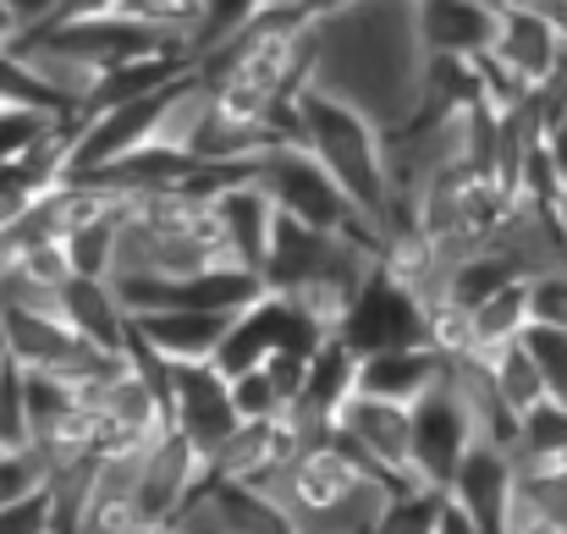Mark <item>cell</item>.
<instances>
[{
    "label": "cell",
    "instance_id": "6da1fadb",
    "mask_svg": "<svg viewBox=\"0 0 567 534\" xmlns=\"http://www.w3.org/2000/svg\"><path fill=\"white\" fill-rule=\"evenodd\" d=\"M424 66L413 0H353L320 17L309 89L364 111L380 133H402L424 105Z\"/></svg>",
    "mask_w": 567,
    "mask_h": 534
},
{
    "label": "cell",
    "instance_id": "7a4b0ae2",
    "mask_svg": "<svg viewBox=\"0 0 567 534\" xmlns=\"http://www.w3.org/2000/svg\"><path fill=\"white\" fill-rule=\"evenodd\" d=\"M298 138L320 155V166L342 182V193L364 209V220L385 237L391 204H396L385 133L364 111H353V105H342V100H331L320 89H303L298 94Z\"/></svg>",
    "mask_w": 567,
    "mask_h": 534
},
{
    "label": "cell",
    "instance_id": "3957f363",
    "mask_svg": "<svg viewBox=\"0 0 567 534\" xmlns=\"http://www.w3.org/2000/svg\"><path fill=\"white\" fill-rule=\"evenodd\" d=\"M259 182L276 193V204H281V215H292V220H303V226H320V232H348V237H370L385 248V237H380L375 226L364 220V209L342 193V182L331 177L326 166H320V155L309 150V144H276L259 166Z\"/></svg>",
    "mask_w": 567,
    "mask_h": 534
},
{
    "label": "cell",
    "instance_id": "277c9868",
    "mask_svg": "<svg viewBox=\"0 0 567 534\" xmlns=\"http://www.w3.org/2000/svg\"><path fill=\"white\" fill-rule=\"evenodd\" d=\"M337 441H342L370 474H380L385 485H396V491L424 485L419 469H413V408L359 391V397L337 413Z\"/></svg>",
    "mask_w": 567,
    "mask_h": 534
},
{
    "label": "cell",
    "instance_id": "5b68a950",
    "mask_svg": "<svg viewBox=\"0 0 567 534\" xmlns=\"http://www.w3.org/2000/svg\"><path fill=\"white\" fill-rule=\"evenodd\" d=\"M342 337L353 342L359 358L385 353V348H413V342H424V298L380 265L364 281V292L353 298V309L342 320Z\"/></svg>",
    "mask_w": 567,
    "mask_h": 534
},
{
    "label": "cell",
    "instance_id": "8992f818",
    "mask_svg": "<svg viewBox=\"0 0 567 534\" xmlns=\"http://www.w3.org/2000/svg\"><path fill=\"white\" fill-rule=\"evenodd\" d=\"M474 441H480V435H474L468 402H463V391H457L452 374H446V386H435L424 402H413V469H419L424 485L446 491Z\"/></svg>",
    "mask_w": 567,
    "mask_h": 534
},
{
    "label": "cell",
    "instance_id": "52a82bcc",
    "mask_svg": "<svg viewBox=\"0 0 567 534\" xmlns=\"http://www.w3.org/2000/svg\"><path fill=\"white\" fill-rule=\"evenodd\" d=\"M237 424H243V413L231 402V380L215 363H177V374H172V430L188 435L215 463L226 452V441L237 435Z\"/></svg>",
    "mask_w": 567,
    "mask_h": 534
},
{
    "label": "cell",
    "instance_id": "ba28073f",
    "mask_svg": "<svg viewBox=\"0 0 567 534\" xmlns=\"http://www.w3.org/2000/svg\"><path fill=\"white\" fill-rule=\"evenodd\" d=\"M446 496L480 534H507L513 513H518V463H513V452L491 446V441H474L468 458L457 463Z\"/></svg>",
    "mask_w": 567,
    "mask_h": 534
},
{
    "label": "cell",
    "instance_id": "9c48e42d",
    "mask_svg": "<svg viewBox=\"0 0 567 534\" xmlns=\"http://www.w3.org/2000/svg\"><path fill=\"white\" fill-rule=\"evenodd\" d=\"M309 430L281 413V419H243L237 435L226 441V452L215 458V474L220 480H243V485H259V491H276L281 474L309 452Z\"/></svg>",
    "mask_w": 567,
    "mask_h": 534
},
{
    "label": "cell",
    "instance_id": "30bf717a",
    "mask_svg": "<svg viewBox=\"0 0 567 534\" xmlns=\"http://www.w3.org/2000/svg\"><path fill=\"white\" fill-rule=\"evenodd\" d=\"M209 215L220 220L231 259L265 276V259H270V243H276V226H281V204H276V193L259 182V172H254V177H237L231 187H220V193L209 198Z\"/></svg>",
    "mask_w": 567,
    "mask_h": 534
},
{
    "label": "cell",
    "instance_id": "8fae6325",
    "mask_svg": "<svg viewBox=\"0 0 567 534\" xmlns=\"http://www.w3.org/2000/svg\"><path fill=\"white\" fill-rule=\"evenodd\" d=\"M424 55H485L502 28L496 0H413Z\"/></svg>",
    "mask_w": 567,
    "mask_h": 534
},
{
    "label": "cell",
    "instance_id": "7c38bea8",
    "mask_svg": "<svg viewBox=\"0 0 567 534\" xmlns=\"http://www.w3.org/2000/svg\"><path fill=\"white\" fill-rule=\"evenodd\" d=\"M452 374V358L435 353L430 342H413V348H385V353H370L359 363V391L364 397H385V402H424L435 386H446Z\"/></svg>",
    "mask_w": 567,
    "mask_h": 534
},
{
    "label": "cell",
    "instance_id": "4fadbf2b",
    "mask_svg": "<svg viewBox=\"0 0 567 534\" xmlns=\"http://www.w3.org/2000/svg\"><path fill=\"white\" fill-rule=\"evenodd\" d=\"M496 61H507L524 83H546L557 78L567 61V39L540 17V11H524V6H502V28H496V44H491Z\"/></svg>",
    "mask_w": 567,
    "mask_h": 534
},
{
    "label": "cell",
    "instance_id": "5bb4252c",
    "mask_svg": "<svg viewBox=\"0 0 567 534\" xmlns=\"http://www.w3.org/2000/svg\"><path fill=\"white\" fill-rule=\"evenodd\" d=\"M0 337L28 369H66L78 353H89V342L66 326L61 309H0Z\"/></svg>",
    "mask_w": 567,
    "mask_h": 534
},
{
    "label": "cell",
    "instance_id": "9a60e30c",
    "mask_svg": "<svg viewBox=\"0 0 567 534\" xmlns=\"http://www.w3.org/2000/svg\"><path fill=\"white\" fill-rule=\"evenodd\" d=\"M61 315H66V326H72L89 348L127 353V342H133V315L122 309V298H116L111 281L72 276V281L61 287Z\"/></svg>",
    "mask_w": 567,
    "mask_h": 534
},
{
    "label": "cell",
    "instance_id": "2e32d148",
    "mask_svg": "<svg viewBox=\"0 0 567 534\" xmlns=\"http://www.w3.org/2000/svg\"><path fill=\"white\" fill-rule=\"evenodd\" d=\"M133 331L166 358V363H209V358L220 353L231 320H226V315H204V309H166V315L133 320Z\"/></svg>",
    "mask_w": 567,
    "mask_h": 534
},
{
    "label": "cell",
    "instance_id": "e0dca14e",
    "mask_svg": "<svg viewBox=\"0 0 567 534\" xmlns=\"http://www.w3.org/2000/svg\"><path fill=\"white\" fill-rule=\"evenodd\" d=\"M265 292H270V281H265L259 270L226 259V265H209V270H198V276L183 281L177 309H204V315H226V320H237V315H248Z\"/></svg>",
    "mask_w": 567,
    "mask_h": 534
},
{
    "label": "cell",
    "instance_id": "ac0fdd59",
    "mask_svg": "<svg viewBox=\"0 0 567 534\" xmlns=\"http://www.w3.org/2000/svg\"><path fill=\"white\" fill-rule=\"evenodd\" d=\"M204 496H209V507L226 518V530L231 534H298L292 530V513L281 507V496L276 491H259V485H243V480H209L204 485Z\"/></svg>",
    "mask_w": 567,
    "mask_h": 534
},
{
    "label": "cell",
    "instance_id": "d6986e66",
    "mask_svg": "<svg viewBox=\"0 0 567 534\" xmlns=\"http://www.w3.org/2000/svg\"><path fill=\"white\" fill-rule=\"evenodd\" d=\"M513 281H524V270L502 248H480V254H463L457 265H446V298L463 309H480L491 292H502Z\"/></svg>",
    "mask_w": 567,
    "mask_h": 534
},
{
    "label": "cell",
    "instance_id": "ffe728a7",
    "mask_svg": "<svg viewBox=\"0 0 567 534\" xmlns=\"http://www.w3.org/2000/svg\"><path fill=\"white\" fill-rule=\"evenodd\" d=\"M485 369H491V380L502 386V397L518 408V413H529V408H540L551 391H546V374H540V363L535 353L524 348V337L518 342H507V348H491V353H474Z\"/></svg>",
    "mask_w": 567,
    "mask_h": 534
},
{
    "label": "cell",
    "instance_id": "44dd1931",
    "mask_svg": "<svg viewBox=\"0 0 567 534\" xmlns=\"http://www.w3.org/2000/svg\"><path fill=\"white\" fill-rule=\"evenodd\" d=\"M529 326H535V309H529V276H524V281H513V287H502V292H491V298H485V304L474 309L480 353L518 342V337H524Z\"/></svg>",
    "mask_w": 567,
    "mask_h": 534
},
{
    "label": "cell",
    "instance_id": "7402d4cb",
    "mask_svg": "<svg viewBox=\"0 0 567 534\" xmlns=\"http://www.w3.org/2000/svg\"><path fill=\"white\" fill-rule=\"evenodd\" d=\"M61 243H66L72 276H94V281H111V276H116V248H122V215L89 220V226L66 232Z\"/></svg>",
    "mask_w": 567,
    "mask_h": 534
},
{
    "label": "cell",
    "instance_id": "603a6c76",
    "mask_svg": "<svg viewBox=\"0 0 567 534\" xmlns=\"http://www.w3.org/2000/svg\"><path fill=\"white\" fill-rule=\"evenodd\" d=\"M441 518H446V491L413 485V491L391 496V507H385L375 534H441Z\"/></svg>",
    "mask_w": 567,
    "mask_h": 534
},
{
    "label": "cell",
    "instance_id": "cb8c5ba5",
    "mask_svg": "<svg viewBox=\"0 0 567 534\" xmlns=\"http://www.w3.org/2000/svg\"><path fill=\"white\" fill-rule=\"evenodd\" d=\"M33 446V413H28V363L6 358L0 369V452Z\"/></svg>",
    "mask_w": 567,
    "mask_h": 534
},
{
    "label": "cell",
    "instance_id": "d4e9b609",
    "mask_svg": "<svg viewBox=\"0 0 567 534\" xmlns=\"http://www.w3.org/2000/svg\"><path fill=\"white\" fill-rule=\"evenodd\" d=\"M116 11L138 17L144 28H155V33L188 44V50L198 44V28H204V0H122Z\"/></svg>",
    "mask_w": 567,
    "mask_h": 534
},
{
    "label": "cell",
    "instance_id": "484cf974",
    "mask_svg": "<svg viewBox=\"0 0 567 534\" xmlns=\"http://www.w3.org/2000/svg\"><path fill=\"white\" fill-rule=\"evenodd\" d=\"M518 458H540V463H563L567 458V402L546 397L540 408L524 413V435L513 446Z\"/></svg>",
    "mask_w": 567,
    "mask_h": 534
},
{
    "label": "cell",
    "instance_id": "4316f807",
    "mask_svg": "<svg viewBox=\"0 0 567 534\" xmlns=\"http://www.w3.org/2000/svg\"><path fill=\"white\" fill-rule=\"evenodd\" d=\"M61 116L39 111V105H0V166H17Z\"/></svg>",
    "mask_w": 567,
    "mask_h": 534
},
{
    "label": "cell",
    "instance_id": "83f0119b",
    "mask_svg": "<svg viewBox=\"0 0 567 534\" xmlns=\"http://www.w3.org/2000/svg\"><path fill=\"white\" fill-rule=\"evenodd\" d=\"M50 485V463L39 458V446H22V452H0V507L33 496Z\"/></svg>",
    "mask_w": 567,
    "mask_h": 534
},
{
    "label": "cell",
    "instance_id": "f1b7e54d",
    "mask_svg": "<svg viewBox=\"0 0 567 534\" xmlns=\"http://www.w3.org/2000/svg\"><path fill=\"white\" fill-rule=\"evenodd\" d=\"M270 0H204V28H198V44H193V61L209 50V44H220V39H231L243 22H254L259 11H265Z\"/></svg>",
    "mask_w": 567,
    "mask_h": 534
},
{
    "label": "cell",
    "instance_id": "f546056e",
    "mask_svg": "<svg viewBox=\"0 0 567 534\" xmlns=\"http://www.w3.org/2000/svg\"><path fill=\"white\" fill-rule=\"evenodd\" d=\"M524 348L540 363L546 391H551L557 402H567V331H557V326H529V331H524Z\"/></svg>",
    "mask_w": 567,
    "mask_h": 534
},
{
    "label": "cell",
    "instance_id": "4dcf8cb0",
    "mask_svg": "<svg viewBox=\"0 0 567 534\" xmlns=\"http://www.w3.org/2000/svg\"><path fill=\"white\" fill-rule=\"evenodd\" d=\"M55 518H61V507H55V491L44 485V491H33V496L0 507V534H50Z\"/></svg>",
    "mask_w": 567,
    "mask_h": 534
},
{
    "label": "cell",
    "instance_id": "1f68e13d",
    "mask_svg": "<svg viewBox=\"0 0 567 534\" xmlns=\"http://www.w3.org/2000/svg\"><path fill=\"white\" fill-rule=\"evenodd\" d=\"M231 402H237L243 419H281V413H287V402H281V391H276V380H270L265 369L237 374V380H231Z\"/></svg>",
    "mask_w": 567,
    "mask_h": 534
},
{
    "label": "cell",
    "instance_id": "d6a6232c",
    "mask_svg": "<svg viewBox=\"0 0 567 534\" xmlns=\"http://www.w3.org/2000/svg\"><path fill=\"white\" fill-rule=\"evenodd\" d=\"M529 309H535V326H557V331H567V270L529 276Z\"/></svg>",
    "mask_w": 567,
    "mask_h": 534
},
{
    "label": "cell",
    "instance_id": "836d02e7",
    "mask_svg": "<svg viewBox=\"0 0 567 534\" xmlns=\"http://www.w3.org/2000/svg\"><path fill=\"white\" fill-rule=\"evenodd\" d=\"M309 363L315 358L303 353H270V363H265V374L276 380V391H281V402H287V413L303 402V391H309Z\"/></svg>",
    "mask_w": 567,
    "mask_h": 534
},
{
    "label": "cell",
    "instance_id": "e575fe53",
    "mask_svg": "<svg viewBox=\"0 0 567 534\" xmlns=\"http://www.w3.org/2000/svg\"><path fill=\"white\" fill-rule=\"evenodd\" d=\"M11 11H17L22 33H44L61 17V0H11Z\"/></svg>",
    "mask_w": 567,
    "mask_h": 534
},
{
    "label": "cell",
    "instance_id": "d590c367",
    "mask_svg": "<svg viewBox=\"0 0 567 534\" xmlns=\"http://www.w3.org/2000/svg\"><path fill=\"white\" fill-rule=\"evenodd\" d=\"M270 6L298 11V17H331V11H342V6H353V0H270Z\"/></svg>",
    "mask_w": 567,
    "mask_h": 534
},
{
    "label": "cell",
    "instance_id": "8d00e7d4",
    "mask_svg": "<svg viewBox=\"0 0 567 534\" xmlns=\"http://www.w3.org/2000/svg\"><path fill=\"white\" fill-rule=\"evenodd\" d=\"M507 534H567V530L546 524V518H535V513H513V530Z\"/></svg>",
    "mask_w": 567,
    "mask_h": 534
},
{
    "label": "cell",
    "instance_id": "74e56055",
    "mask_svg": "<svg viewBox=\"0 0 567 534\" xmlns=\"http://www.w3.org/2000/svg\"><path fill=\"white\" fill-rule=\"evenodd\" d=\"M17 39H22V22H17L11 0H0V44H17Z\"/></svg>",
    "mask_w": 567,
    "mask_h": 534
},
{
    "label": "cell",
    "instance_id": "f35d334b",
    "mask_svg": "<svg viewBox=\"0 0 567 534\" xmlns=\"http://www.w3.org/2000/svg\"><path fill=\"white\" fill-rule=\"evenodd\" d=\"M546 144H551V155H557V166H563V172H567V116H563V122H557V127H551V133H546Z\"/></svg>",
    "mask_w": 567,
    "mask_h": 534
},
{
    "label": "cell",
    "instance_id": "ab89813d",
    "mask_svg": "<svg viewBox=\"0 0 567 534\" xmlns=\"http://www.w3.org/2000/svg\"><path fill=\"white\" fill-rule=\"evenodd\" d=\"M557 220H563V232H567V182H563V198H557Z\"/></svg>",
    "mask_w": 567,
    "mask_h": 534
},
{
    "label": "cell",
    "instance_id": "60d3db41",
    "mask_svg": "<svg viewBox=\"0 0 567 534\" xmlns=\"http://www.w3.org/2000/svg\"><path fill=\"white\" fill-rule=\"evenodd\" d=\"M6 358H11V348H6V337H0V369H6Z\"/></svg>",
    "mask_w": 567,
    "mask_h": 534
},
{
    "label": "cell",
    "instance_id": "b9f144b4",
    "mask_svg": "<svg viewBox=\"0 0 567 534\" xmlns=\"http://www.w3.org/2000/svg\"><path fill=\"white\" fill-rule=\"evenodd\" d=\"M563 463H567V458H563Z\"/></svg>",
    "mask_w": 567,
    "mask_h": 534
}]
</instances>
